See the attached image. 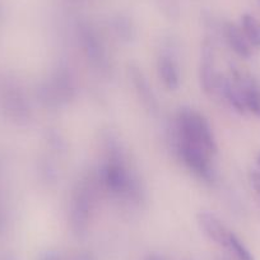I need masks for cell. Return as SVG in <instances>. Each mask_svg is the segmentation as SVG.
I'll list each match as a JSON object with an SVG mask.
<instances>
[{
    "instance_id": "9",
    "label": "cell",
    "mask_w": 260,
    "mask_h": 260,
    "mask_svg": "<svg viewBox=\"0 0 260 260\" xmlns=\"http://www.w3.org/2000/svg\"><path fill=\"white\" fill-rule=\"evenodd\" d=\"M130 77H132L134 87L137 88V92H138L139 97L142 99L143 104L146 105L151 111H157L156 97H154L152 87L149 86L148 81H147V78L144 77L143 72L139 68H137V67H132V68H130Z\"/></svg>"
},
{
    "instance_id": "14",
    "label": "cell",
    "mask_w": 260,
    "mask_h": 260,
    "mask_svg": "<svg viewBox=\"0 0 260 260\" xmlns=\"http://www.w3.org/2000/svg\"><path fill=\"white\" fill-rule=\"evenodd\" d=\"M77 260H94V257L91 254H88V252H83V254L78 255Z\"/></svg>"
},
{
    "instance_id": "5",
    "label": "cell",
    "mask_w": 260,
    "mask_h": 260,
    "mask_svg": "<svg viewBox=\"0 0 260 260\" xmlns=\"http://www.w3.org/2000/svg\"><path fill=\"white\" fill-rule=\"evenodd\" d=\"M216 61H214V49L212 42L208 40L204 41L202 49V64H201V83L206 92H211L216 88L217 82Z\"/></svg>"
},
{
    "instance_id": "17",
    "label": "cell",
    "mask_w": 260,
    "mask_h": 260,
    "mask_svg": "<svg viewBox=\"0 0 260 260\" xmlns=\"http://www.w3.org/2000/svg\"><path fill=\"white\" fill-rule=\"evenodd\" d=\"M259 2H260V0H259Z\"/></svg>"
},
{
    "instance_id": "15",
    "label": "cell",
    "mask_w": 260,
    "mask_h": 260,
    "mask_svg": "<svg viewBox=\"0 0 260 260\" xmlns=\"http://www.w3.org/2000/svg\"><path fill=\"white\" fill-rule=\"evenodd\" d=\"M148 260H164V259H161V257H159V256H156V255H153V256L149 257Z\"/></svg>"
},
{
    "instance_id": "6",
    "label": "cell",
    "mask_w": 260,
    "mask_h": 260,
    "mask_svg": "<svg viewBox=\"0 0 260 260\" xmlns=\"http://www.w3.org/2000/svg\"><path fill=\"white\" fill-rule=\"evenodd\" d=\"M198 222L199 226L202 227V230L206 232L209 239H212L214 242L222 245V246H226L227 239H229V235L231 231L226 229V226L217 218V216H214L213 213H209V212H201L198 214Z\"/></svg>"
},
{
    "instance_id": "16",
    "label": "cell",
    "mask_w": 260,
    "mask_h": 260,
    "mask_svg": "<svg viewBox=\"0 0 260 260\" xmlns=\"http://www.w3.org/2000/svg\"><path fill=\"white\" fill-rule=\"evenodd\" d=\"M259 164H260V156H259Z\"/></svg>"
},
{
    "instance_id": "11",
    "label": "cell",
    "mask_w": 260,
    "mask_h": 260,
    "mask_svg": "<svg viewBox=\"0 0 260 260\" xmlns=\"http://www.w3.org/2000/svg\"><path fill=\"white\" fill-rule=\"evenodd\" d=\"M226 247H229L231 251H234V254L239 257V260H254V256L249 251V249L245 246L244 242L234 232H230Z\"/></svg>"
},
{
    "instance_id": "4",
    "label": "cell",
    "mask_w": 260,
    "mask_h": 260,
    "mask_svg": "<svg viewBox=\"0 0 260 260\" xmlns=\"http://www.w3.org/2000/svg\"><path fill=\"white\" fill-rule=\"evenodd\" d=\"M102 171H104L102 172L104 182L112 192L120 194V192H126L129 190L132 179H130L124 165L115 161V159H111L105 165Z\"/></svg>"
},
{
    "instance_id": "10",
    "label": "cell",
    "mask_w": 260,
    "mask_h": 260,
    "mask_svg": "<svg viewBox=\"0 0 260 260\" xmlns=\"http://www.w3.org/2000/svg\"><path fill=\"white\" fill-rule=\"evenodd\" d=\"M241 29L249 44L254 47H260V22L251 14L241 17Z\"/></svg>"
},
{
    "instance_id": "3",
    "label": "cell",
    "mask_w": 260,
    "mask_h": 260,
    "mask_svg": "<svg viewBox=\"0 0 260 260\" xmlns=\"http://www.w3.org/2000/svg\"><path fill=\"white\" fill-rule=\"evenodd\" d=\"M231 78L239 88L245 109L260 116V84L252 77L240 72H234Z\"/></svg>"
},
{
    "instance_id": "2",
    "label": "cell",
    "mask_w": 260,
    "mask_h": 260,
    "mask_svg": "<svg viewBox=\"0 0 260 260\" xmlns=\"http://www.w3.org/2000/svg\"><path fill=\"white\" fill-rule=\"evenodd\" d=\"M177 144V152L181 157L185 166L199 179L204 180L207 182H212L214 180V171L212 169V165L209 162V153L204 151L202 147L197 146L194 143L184 141L179 138Z\"/></svg>"
},
{
    "instance_id": "13",
    "label": "cell",
    "mask_w": 260,
    "mask_h": 260,
    "mask_svg": "<svg viewBox=\"0 0 260 260\" xmlns=\"http://www.w3.org/2000/svg\"><path fill=\"white\" fill-rule=\"evenodd\" d=\"M251 184H252V187L255 189V191L260 195V174H257V172H252Z\"/></svg>"
},
{
    "instance_id": "7",
    "label": "cell",
    "mask_w": 260,
    "mask_h": 260,
    "mask_svg": "<svg viewBox=\"0 0 260 260\" xmlns=\"http://www.w3.org/2000/svg\"><path fill=\"white\" fill-rule=\"evenodd\" d=\"M158 74L165 87L171 91H176L180 86L179 65L170 55H162L158 59Z\"/></svg>"
},
{
    "instance_id": "1",
    "label": "cell",
    "mask_w": 260,
    "mask_h": 260,
    "mask_svg": "<svg viewBox=\"0 0 260 260\" xmlns=\"http://www.w3.org/2000/svg\"><path fill=\"white\" fill-rule=\"evenodd\" d=\"M179 138L202 147L209 154L217 153V142L208 120L195 110L184 107L177 115Z\"/></svg>"
},
{
    "instance_id": "8",
    "label": "cell",
    "mask_w": 260,
    "mask_h": 260,
    "mask_svg": "<svg viewBox=\"0 0 260 260\" xmlns=\"http://www.w3.org/2000/svg\"><path fill=\"white\" fill-rule=\"evenodd\" d=\"M224 35H226V40L230 47L234 50L235 54L239 55L242 59H249L251 56V47H250L251 45L249 44L240 27H237L234 23L226 24Z\"/></svg>"
},
{
    "instance_id": "12",
    "label": "cell",
    "mask_w": 260,
    "mask_h": 260,
    "mask_svg": "<svg viewBox=\"0 0 260 260\" xmlns=\"http://www.w3.org/2000/svg\"><path fill=\"white\" fill-rule=\"evenodd\" d=\"M39 260H61L60 255L56 251H45L41 256L39 257Z\"/></svg>"
}]
</instances>
